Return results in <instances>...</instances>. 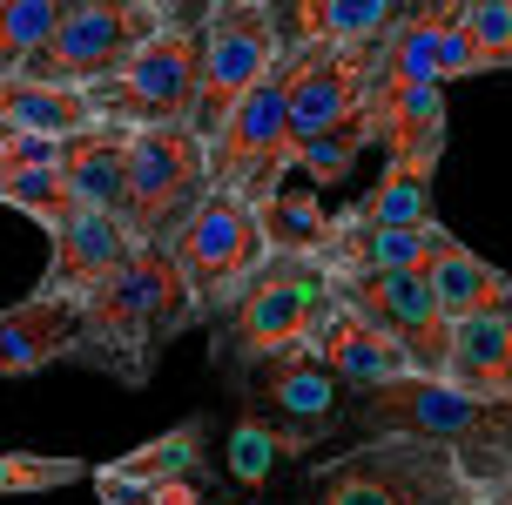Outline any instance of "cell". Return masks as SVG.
Listing matches in <instances>:
<instances>
[{
	"mask_svg": "<svg viewBox=\"0 0 512 505\" xmlns=\"http://www.w3.org/2000/svg\"><path fill=\"white\" fill-rule=\"evenodd\" d=\"M196 324H203V303H196L189 277L176 270V256L142 250L128 270H115V277L88 297V324H81L75 364L108 371L115 384L135 391V384H149L155 357Z\"/></svg>",
	"mask_w": 512,
	"mask_h": 505,
	"instance_id": "6da1fadb",
	"label": "cell"
},
{
	"mask_svg": "<svg viewBox=\"0 0 512 505\" xmlns=\"http://www.w3.org/2000/svg\"><path fill=\"white\" fill-rule=\"evenodd\" d=\"M270 209H277V182H243V189H209L203 209L176 229V270L189 277L203 324H223L243 290L263 277V263L277 256L270 243Z\"/></svg>",
	"mask_w": 512,
	"mask_h": 505,
	"instance_id": "7a4b0ae2",
	"label": "cell"
},
{
	"mask_svg": "<svg viewBox=\"0 0 512 505\" xmlns=\"http://www.w3.org/2000/svg\"><path fill=\"white\" fill-rule=\"evenodd\" d=\"M364 438H418V445H445L459 458L472 485L512 472V398H472L445 378H411L398 391L358 398Z\"/></svg>",
	"mask_w": 512,
	"mask_h": 505,
	"instance_id": "3957f363",
	"label": "cell"
},
{
	"mask_svg": "<svg viewBox=\"0 0 512 505\" xmlns=\"http://www.w3.org/2000/svg\"><path fill=\"white\" fill-rule=\"evenodd\" d=\"M337 310V290L324 270H310L304 256H270L263 277L243 290L223 324H209V351L230 371V384H243L250 371L277 364V357L310 351Z\"/></svg>",
	"mask_w": 512,
	"mask_h": 505,
	"instance_id": "277c9868",
	"label": "cell"
},
{
	"mask_svg": "<svg viewBox=\"0 0 512 505\" xmlns=\"http://www.w3.org/2000/svg\"><path fill=\"white\" fill-rule=\"evenodd\" d=\"M472 472L445 445L418 438H358L344 458H331L297 505H465Z\"/></svg>",
	"mask_w": 512,
	"mask_h": 505,
	"instance_id": "5b68a950",
	"label": "cell"
},
{
	"mask_svg": "<svg viewBox=\"0 0 512 505\" xmlns=\"http://www.w3.org/2000/svg\"><path fill=\"white\" fill-rule=\"evenodd\" d=\"M176 21H189V7H169V0H68V21L54 34V48L21 81L102 88L108 75H122L128 61L149 41H162Z\"/></svg>",
	"mask_w": 512,
	"mask_h": 505,
	"instance_id": "8992f818",
	"label": "cell"
},
{
	"mask_svg": "<svg viewBox=\"0 0 512 505\" xmlns=\"http://www.w3.org/2000/svg\"><path fill=\"white\" fill-rule=\"evenodd\" d=\"M283 68V21L270 0H209L203 7V95H196V135L216 142L236 108L277 81Z\"/></svg>",
	"mask_w": 512,
	"mask_h": 505,
	"instance_id": "52a82bcc",
	"label": "cell"
},
{
	"mask_svg": "<svg viewBox=\"0 0 512 505\" xmlns=\"http://www.w3.org/2000/svg\"><path fill=\"white\" fill-rule=\"evenodd\" d=\"M95 95V115L108 128H196V95H203V7L176 21L162 41L128 61L122 75H108Z\"/></svg>",
	"mask_w": 512,
	"mask_h": 505,
	"instance_id": "ba28073f",
	"label": "cell"
},
{
	"mask_svg": "<svg viewBox=\"0 0 512 505\" xmlns=\"http://www.w3.org/2000/svg\"><path fill=\"white\" fill-rule=\"evenodd\" d=\"M209 196V142L196 128H135V142H128V202H122V223L155 243V250H169L176 243V229L203 209Z\"/></svg>",
	"mask_w": 512,
	"mask_h": 505,
	"instance_id": "9c48e42d",
	"label": "cell"
},
{
	"mask_svg": "<svg viewBox=\"0 0 512 505\" xmlns=\"http://www.w3.org/2000/svg\"><path fill=\"white\" fill-rule=\"evenodd\" d=\"M337 303H351L364 324L398 337L425 378H445L452 364V317L432 290V270H384V277H337Z\"/></svg>",
	"mask_w": 512,
	"mask_h": 505,
	"instance_id": "30bf717a",
	"label": "cell"
},
{
	"mask_svg": "<svg viewBox=\"0 0 512 505\" xmlns=\"http://www.w3.org/2000/svg\"><path fill=\"white\" fill-rule=\"evenodd\" d=\"M371 68L378 54H337V48H283V101H290V135L297 149L331 135V128L358 122L364 95H371Z\"/></svg>",
	"mask_w": 512,
	"mask_h": 505,
	"instance_id": "8fae6325",
	"label": "cell"
},
{
	"mask_svg": "<svg viewBox=\"0 0 512 505\" xmlns=\"http://www.w3.org/2000/svg\"><path fill=\"white\" fill-rule=\"evenodd\" d=\"M452 243V229H378L364 223L358 209H337L331 229H324V243L304 250L310 270H324V277H384V270H432L438 250Z\"/></svg>",
	"mask_w": 512,
	"mask_h": 505,
	"instance_id": "7c38bea8",
	"label": "cell"
},
{
	"mask_svg": "<svg viewBox=\"0 0 512 505\" xmlns=\"http://www.w3.org/2000/svg\"><path fill=\"white\" fill-rule=\"evenodd\" d=\"M364 122H371V142L384 149V169H438V155H445V88L371 81Z\"/></svg>",
	"mask_w": 512,
	"mask_h": 505,
	"instance_id": "4fadbf2b",
	"label": "cell"
},
{
	"mask_svg": "<svg viewBox=\"0 0 512 505\" xmlns=\"http://www.w3.org/2000/svg\"><path fill=\"white\" fill-rule=\"evenodd\" d=\"M459 7L465 0L405 7V21L391 27V41L378 48L371 81H425V88H445V81H459V75H479L472 68V48H465V34H459Z\"/></svg>",
	"mask_w": 512,
	"mask_h": 505,
	"instance_id": "5bb4252c",
	"label": "cell"
},
{
	"mask_svg": "<svg viewBox=\"0 0 512 505\" xmlns=\"http://www.w3.org/2000/svg\"><path fill=\"white\" fill-rule=\"evenodd\" d=\"M81 324H88V297H61L48 283L14 310H0V378H34L48 364H75Z\"/></svg>",
	"mask_w": 512,
	"mask_h": 505,
	"instance_id": "9a60e30c",
	"label": "cell"
},
{
	"mask_svg": "<svg viewBox=\"0 0 512 505\" xmlns=\"http://www.w3.org/2000/svg\"><path fill=\"white\" fill-rule=\"evenodd\" d=\"M48 243L54 250H48V277L41 283L61 290V297H95L115 270H128L142 250H155V243H142L122 216H102V209H75Z\"/></svg>",
	"mask_w": 512,
	"mask_h": 505,
	"instance_id": "2e32d148",
	"label": "cell"
},
{
	"mask_svg": "<svg viewBox=\"0 0 512 505\" xmlns=\"http://www.w3.org/2000/svg\"><path fill=\"white\" fill-rule=\"evenodd\" d=\"M310 357H317L344 391H358V398H378V391H398V384L425 378V371L411 364L405 344L384 337L378 324H364L351 303H337V310H331V324H324V337L310 344Z\"/></svg>",
	"mask_w": 512,
	"mask_h": 505,
	"instance_id": "e0dca14e",
	"label": "cell"
},
{
	"mask_svg": "<svg viewBox=\"0 0 512 505\" xmlns=\"http://www.w3.org/2000/svg\"><path fill=\"white\" fill-rule=\"evenodd\" d=\"M337 391H344V384H337L310 351L277 357V364H263V371H250V378L236 384V398L263 404V411H270L277 425L310 431V438H324V431L344 418V398H337Z\"/></svg>",
	"mask_w": 512,
	"mask_h": 505,
	"instance_id": "ac0fdd59",
	"label": "cell"
},
{
	"mask_svg": "<svg viewBox=\"0 0 512 505\" xmlns=\"http://www.w3.org/2000/svg\"><path fill=\"white\" fill-rule=\"evenodd\" d=\"M283 48H337V54H378L405 7L391 0H290L277 7Z\"/></svg>",
	"mask_w": 512,
	"mask_h": 505,
	"instance_id": "d6986e66",
	"label": "cell"
},
{
	"mask_svg": "<svg viewBox=\"0 0 512 505\" xmlns=\"http://www.w3.org/2000/svg\"><path fill=\"white\" fill-rule=\"evenodd\" d=\"M0 128L41 135V142H75L88 128H108L95 115L88 88H54V81H0Z\"/></svg>",
	"mask_w": 512,
	"mask_h": 505,
	"instance_id": "ffe728a7",
	"label": "cell"
},
{
	"mask_svg": "<svg viewBox=\"0 0 512 505\" xmlns=\"http://www.w3.org/2000/svg\"><path fill=\"white\" fill-rule=\"evenodd\" d=\"M432 290L438 303H445V317L452 324H479V317H512V277L499 270V263H486V256L472 250V243H445L432 263Z\"/></svg>",
	"mask_w": 512,
	"mask_h": 505,
	"instance_id": "44dd1931",
	"label": "cell"
},
{
	"mask_svg": "<svg viewBox=\"0 0 512 505\" xmlns=\"http://www.w3.org/2000/svg\"><path fill=\"white\" fill-rule=\"evenodd\" d=\"M128 142L135 128H88L75 142H61V176L75 189L81 209H102V216H122L128 202Z\"/></svg>",
	"mask_w": 512,
	"mask_h": 505,
	"instance_id": "7402d4cb",
	"label": "cell"
},
{
	"mask_svg": "<svg viewBox=\"0 0 512 505\" xmlns=\"http://www.w3.org/2000/svg\"><path fill=\"white\" fill-rule=\"evenodd\" d=\"M317 438L310 431H290V425H277L263 404H250V398H236V418H230V485L236 492H256V485H270V472L277 465H290V458H304Z\"/></svg>",
	"mask_w": 512,
	"mask_h": 505,
	"instance_id": "603a6c76",
	"label": "cell"
},
{
	"mask_svg": "<svg viewBox=\"0 0 512 505\" xmlns=\"http://www.w3.org/2000/svg\"><path fill=\"white\" fill-rule=\"evenodd\" d=\"M445 384H459V391H472V398H512V317L452 324Z\"/></svg>",
	"mask_w": 512,
	"mask_h": 505,
	"instance_id": "cb8c5ba5",
	"label": "cell"
},
{
	"mask_svg": "<svg viewBox=\"0 0 512 505\" xmlns=\"http://www.w3.org/2000/svg\"><path fill=\"white\" fill-rule=\"evenodd\" d=\"M203 465H209V425H203V418H182V425L155 431L149 445L108 458L115 479H142V485H196V479H203Z\"/></svg>",
	"mask_w": 512,
	"mask_h": 505,
	"instance_id": "d4e9b609",
	"label": "cell"
},
{
	"mask_svg": "<svg viewBox=\"0 0 512 505\" xmlns=\"http://www.w3.org/2000/svg\"><path fill=\"white\" fill-rule=\"evenodd\" d=\"M68 21V0H0V81H21Z\"/></svg>",
	"mask_w": 512,
	"mask_h": 505,
	"instance_id": "484cf974",
	"label": "cell"
},
{
	"mask_svg": "<svg viewBox=\"0 0 512 505\" xmlns=\"http://www.w3.org/2000/svg\"><path fill=\"white\" fill-rule=\"evenodd\" d=\"M432 176H438V169H384L378 189L358 202V216H364V223H378V229H438Z\"/></svg>",
	"mask_w": 512,
	"mask_h": 505,
	"instance_id": "4316f807",
	"label": "cell"
},
{
	"mask_svg": "<svg viewBox=\"0 0 512 505\" xmlns=\"http://www.w3.org/2000/svg\"><path fill=\"white\" fill-rule=\"evenodd\" d=\"M0 202L21 209V216H34L48 236L81 209L75 189H68V176H61V162H48V169H21V176H0Z\"/></svg>",
	"mask_w": 512,
	"mask_h": 505,
	"instance_id": "83f0119b",
	"label": "cell"
},
{
	"mask_svg": "<svg viewBox=\"0 0 512 505\" xmlns=\"http://www.w3.org/2000/svg\"><path fill=\"white\" fill-rule=\"evenodd\" d=\"M364 149H378V142H371V122L358 115V122H344V128H331V135L304 142V149H290V169H304L310 189H324V182L351 176V162H358Z\"/></svg>",
	"mask_w": 512,
	"mask_h": 505,
	"instance_id": "f1b7e54d",
	"label": "cell"
},
{
	"mask_svg": "<svg viewBox=\"0 0 512 505\" xmlns=\"http://www.w3.org/2000/svg\"><path fill=\"white\" fill-rule=\"evenodd\" d=\"M459 34H465V48H472V68L479 75L512 68V0H465Z\"/></svg>",
	"mask_w": 512,
	"mask_h": 505,
	"instance_id": "f546056e",
	"label": "cell"
},
{
	"mask_svg": "<svg viewBox=\"0 0 512 505\" xmlns=\"http://www.w3.org/2000/svg\"><path fill=\"white\" fill-rule=\"evenodd\" d=\"M95 479L81 458H27V452H0V499L7 492H54V485Z\"/></svg>",
	"mask_w": 512,
	"mask_h": 505,
	"instance_id": "4dcf8cb0",
	"label": "cell"
},
{
	"mask_svg": "<svg viewBox=\"0 0 512 505\" xmlns=\"http://www.w3.org/2000/svg\"><path fill=\"white\" fill-rule=\"evenodd\" d=\"M95 492H102V505H169V492H176V485H142V479H115L108 465H95Z\"/></svg>",
	"mask_w": 512,
	"mask_h": 505,
	"instance_id": "1f68e13d",
	"label": "cell"
},
{
	"mask_svg": "<svg viewBox=\"0 0 512 505\" xmlns=\"http://www.w3.org/2000/svg\"><path fill=\"white\" fill-rule=\"evenodd\" d=\"M465 505H512V472H499V479H479Z\"/></svg>",
	"mask_w": 512,
	"mask_h": 505,
	"instance_id": "d6a6232c",
	"label": "cell"
},
{
	"mask_svg": "<svg viewBox=\"0 0 512 505\" xmlns=\"http://www.w3.org/2000/svg\"><path fill=\"white\" fill-rule=\"evenodd\" d=\"M7 142H14V128H0V149H7Z\"/></svg>",
	"mask_w": 512,
	"mask_h": 505,
	"instance_id": "836d02e7",
	"label": "cell"
}]
</instances>
